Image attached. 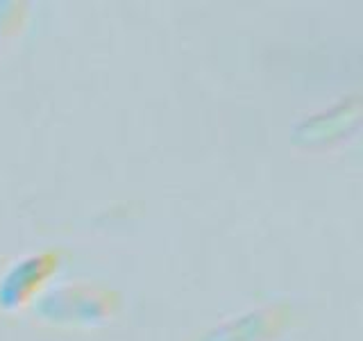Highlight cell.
I'll use <instances>...</instances> for the list:
<instances>
[{
  "instance_id": "cell-4",
  "label": "cell",
  "mask_w": 363,
  "mask_h": 341,
  "mask_svg": "<svg viewBox=\"0 0 363 341\" xmlns=\"http://www.w3.org/2000/svg\"><path fill=\"white\" fill-rule=\"evenodd\" d=\"M361 102L357 96L338 100L336 105L302 119L293 128V141L300 148H327L357 130Z\"/></svg>"
},
{
  "instance_id": "cell-2",
  "label": "cell",
  "mask_w": 363,
  "mask_h": 341,
  "mask_svg": "<svg viewBox=\"0 0 363 341\" xmlns=\"http://www.w3.org/2000/svg\"><path fill=\"white\" fill-rule=\"evenodd\" d=\"M62 264L64 250L60 248H41L11 261L0 273V312L14 314L30 307L48 289Z\"/></svg>"
},
{
  "instance_id": "cell-3",
  "label": "cell",
  "mask_w": 363,
  "mask_h": 341,
  "mask_svg": "<svg viewBox=\"0 0 363 341\" xmlns=\"http://www.w3.org/2000/svg\"><path fill=\"white\" fill-rule=\"evenodd\" d=\"M291 318L293 310L286 303H268L202 330L191 341H275Z\"/></svg>"
},
{
  "instance_id": "cell-1",
  "label": "cell",
  "mask_w": 363,
  "mask_h": 341,
  "mask_svg": "<svg viewBox=\"0 0 363 341\" xmlns=\"http://www.w3.org/2000/svg\"><path fill=\"white\" fill-rule=\"evenodd\" d=\"M41 325L91 330L111 323L123 310V293L102 282H64L48 287L32 305Z\"/></svg>"
},
{
  "instance_id": "cell-5",
  "label": "cell",
  "mask_w": 363,
  "mask_h": 341,
  "mask_svg": "<svg viewBox=\"0 0 363 341\" xmlns=\"http://www.w3.org/2000/svg\"><path fill=\"white\" fill-rule=\"evenodd\" d=\"M30 9L18 0H0V45L16 39L28 26Z\"/></svg>"
}]
</instances>
